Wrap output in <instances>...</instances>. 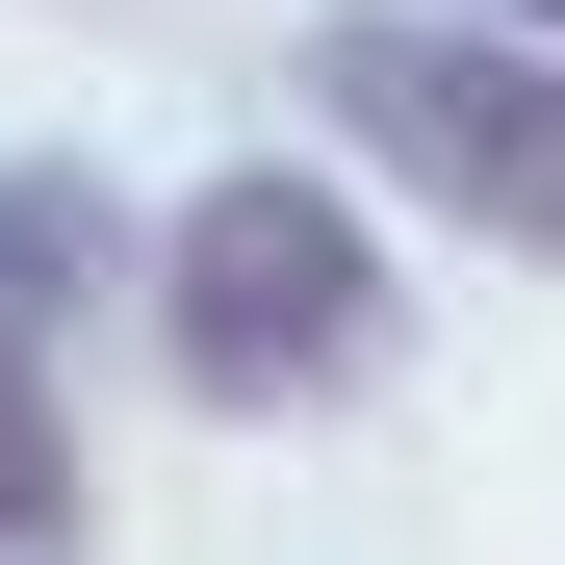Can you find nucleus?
<instances>
[{"mask_svg": "<svg viewBox=\"0 0 565 565\" xmlns=\"http://www.w3.org/2000/svg\"><path fill=\"white\" fill-rule=\"evenodd\" d=\"M309 129L386 154L437 232L565 257V52L489 26V0H334V26H309Z\"/></svg>", "mask_w": 565, "mask_h": 565, "instance_id": "nucleus-1", "label": "nucleus"}, {"mask_svg": "<svg viewBox=\"0 0 565 565\" xmlns=\"http://www.w3.org/2000/svg\"><path fill=\"white\" fill-rule=\"evenodd\" d=\"M154 360H180L206 412H334V386H386V232H360L309 154L180 180V232H154Z\"/></svg>", "mask_w": 565, "mask_h": 565, "instance_id": "nucleus-2", "label": "nucleus"}, {"mask_svg": "<svg viewBox=\"0 0 565 565\" xmlns=\"http://www.w3.org/2000/svg\"><path fill=\"white\" fill-rule=\"evenodd\" d=\"M77 540V437H52V360L0 334V565H52Z\"/></svg>", "mask_w": 565, "mask_h": 565, "instance_id": "nucleus-3", "label": "nucleus"}, {"mask_svg": "<svg viewBox=\"0 0 565 565\" xmlns=\"http://www.w3.org/2000/svg\"><path fill=\"white\" fill-rule=\"evenodd\" d=\"M104 282V232H77V180H0V334L52 360V309Z\"/></svg>", "mask_w": 565, "mask_h": 565, "instance_id": "nucleus-4", "label": "nucleus"}, {"mask_svg": "<svg viewBox=\"0 0 565 565\" xmlns=\"http://www.w3.org/2000/svg\"><path fill=\"white\" fill-rule=\"evenodd\" d=\"M489 26H540V52H565V0H489Z\"/></svg>", "mask_w": 565, "mask_h": 565, "instance_id": "nucleus-5", "label": "nucleus"}]
</instances>
